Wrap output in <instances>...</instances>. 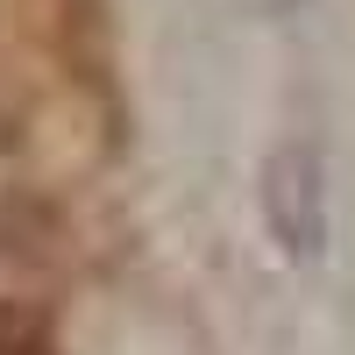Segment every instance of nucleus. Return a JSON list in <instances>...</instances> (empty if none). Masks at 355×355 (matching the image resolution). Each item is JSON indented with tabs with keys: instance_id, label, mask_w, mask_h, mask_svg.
<instances>
[{
	"instance_id": "obj_1",
	"label": "nucleus",
	"mask_w": 355,
	"mask_h": 355,
	"mask_svg": "<svg viewBox=\"0 0 355 355\" xmlns=\"http://www.w3.org/2000/svg\"><path fill=\"white\" fill-rule=\"evenodd\" d=\"M0 355H50V327L36 306H0Z\"/></svg>"
}]
</instances>
